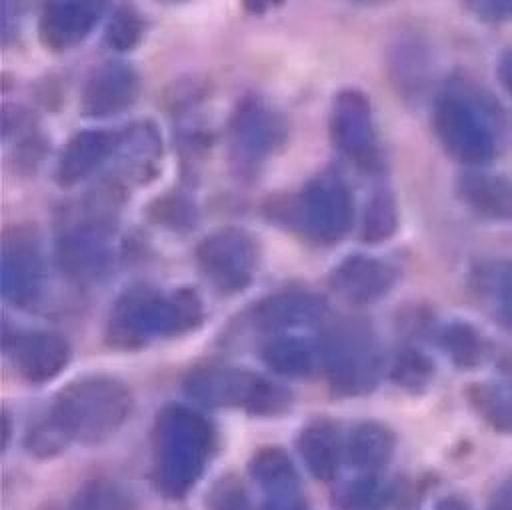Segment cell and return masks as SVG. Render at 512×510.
<instances>
[{"label":"cell","instance_id":"9","mask_svg":"<svg viewBox=\"0 0 512 510\" xmlns=\"http://www.w3.org/2000/svg\"><path fill=\"white\" fill-rule=\"evenodd\" d=\"M256 244L240 228H222L208 234L196 248L202 276L224 294L242 292L256 272Z\"/></svg>","mask_w":512,"mask_h":510},{"label":"cell","instance_id":"26","mask_svg":"<svg viewBox=\"0 0 512 510\" xmlns=\"http://www.w3.org/2000/svg\"><path fill=\"white\" fill-rule=\"evenodd\" d=\"M70 510H138L126 486L114 480H92L72 500Z\"/></svg>","mask_w":512,"mask_h":510},{"label":"cell","instance_id":"20","mask_svg":"<svg viewBox=\"0 0 512 510\" xmlns=\"http://www.w3.org/2000/svg\"><path fill=\"white\" fill-rule=\"evenodd\" d=\"M298 452L318 480H330L340 468L346 446H342L338 428L332 422L318 420L300 432Z\"/></svg>","mask_w":512,"mask_h":510},{"label":"cell","instance_id":"27","mask_svg":"<svg viewBox=\"0 0 512 510\" xmlns=\"http://www.w3.org/2000/svg\"><path fill=\"white\" fill-rule=\"evenodd\" d=\"M398 208L396 200L388 190H378L366 204L362 238L366 242H382L396 232Z\"/></svg>","mask_w":512,"mask_h":510},{"label":"cell","instance_id":"4","mask_svg":"<svg viewBox=\"0 0 512 510\" xmlns=\"http://www.w3.org/2000/svg\"><path fill=\"white\" fill-rule=\"evenodd\" d=\"M330 388L340 396L370 392L384 370V352L374 330L360 320L336 324L320 350Z\"/></svg>","mask_w":512,"mask_h":510},{"label":"cell","instance_id":"24","mask_svg":"<svg viewBox=\"0 0 512 510\" xmlns=\"http://www.w3.org/2000/svg\"><path fill=\"white\" fill-rule=\"evenodd\" d=\"M250 476L262 488L264 494L300 488L298 472L280 448H262L250 462Z\"/></svg>","mask_w":512,"mask_h":510},{"label":"cell","instance_id":"41","mask_svg":"<svg viewBox=\"0 0 512 510\" xmlns=\"http://www.w3.org/2000/svg\"><path fill=\"white\" fill-rule=\"evenodd\" d=\"M434 510H470V508H468V504H466L462 498L448 496V498L440 500Z\"/></svg>","mask_w":512,"mask_h":510},{"label":"cell","instance_id":"7","mask_svg":"<svg viewBox=\"0 0 512 510\" xmlns=\"http://www.w3.org/2000/svg\"><path fill=\"white\" fill-rule=\"evenodd\" d=\"M294 222L318 242H336L352 226L354 200L348 184L332 172L312 178L290 208Z\"/></svg>","mask_w":512,"mask_h":510},{"label":"cell","instance_id":"28","mask_svg":"<svg viewBox=\"0 0 512 510\" xmlns=\"http://www.w3.org/2000/svg\"><path fill=\"white\" fill-rule=\"evenodd\" d=\"M442 348L460 368H472L482 360V338L466 322H452L444 328Z\"/></svg>","mask_w":512,"mask_h":510},{"label":"cell","instance_id":"21","mask_svg":"<svg viewBox=\"0 0 512 510\" xmlns=\"http://www.w3.org/2000/svg\"><path fill=\"white\" fill-rule=\"evenodd\" d=\"M394 432L380 422L358 424L346 442V458L360 472H378L394 454Z\"/></svg>","mask_w":512,"mask_h":510},{"label":"cell","instance_id":"30","mask_svg":"<svg viewBox=\"0 0 512 510\" xmlns=\"http://www.w3.org/2000/svg\"><path fill=\"white\" fill-rule=\"evenodd\" d=\"M478 408L492 428L512 432V384L486 386L478 394Z\"/></svg>","mask_w":512,"mask_h":510},{"label":"cell","instance_id":"12","mask_svg":"<svg viewBox=\"0 0 512 510\" xmlns=\"http://www.w3.org/2000/svg\"><path fill=\"white\" fill-rule=\"evenodd\" d=\"M48 270L34 242L6 240L0 256V290L14 306H34L46 292Z\"/></svg>","mask_w":512,"mask_h":510},{"label":"cell","instance_id":"8","mask_svg":"<svg viewBox=\"0 0 512 510\" xmlns=\"http://www.w3.org/2000/svg\"><path fill=\"white\" fill-rule=\"evenodd\" d=\"M442 148L466 166H482L494 156V136L476 108L458 94H444L432 112Z\"/></svg>","mask_w":512,"mask_h":510},{"label":"cell","instance_id":"14","mask_svg":"<svg viewBox=\"0 0 512 510\" xmlns=\"http://www.w3.org/2000/svg\"><path fill=\"white\" fill-rule=\"evenodd\" d=\"M140 92V78L126 62H104L86 80L82 112L90 118H108L130 108Z\"/></svg>","mask_w":512,"mask_h":510},{"label":"cell","instance_id":"33","mask_svg":"<svg viewBox=\"0 0 512 510\" xmlns=\"http://www.w3.org/2000/svg\"><path fill=\"white\" fill-rule=\"evenodd\" d=\"M152 216L166 228L184 230L194 222V206L182 196H166L152 206Z\"/></svg>","mask_w":512,"mask_h":510},{"label":"cell","instance_id":"25","mask_svg":"<svg viewBox=\"0 0 512 510\" xmlns=\"http://www.w3.org/2000/svg\"><path fill=\"white\" fill-rule=\"evenodd\" d=\"M390 498V488L376 472L346 482L336 494L338 510H382Z\"/></svg>","mask_w":512,"mask_h":510},{"label":"cell","instance_id":"35","mask_svg":"<svg viewBox=\"0 0 512 510\" xmlns=\"http://www.w3.org/2000/svg\"><path fill=\"white\" fill-rule=\"evenodd\" d=\"M466 4L484 20H512V0H466Z\"/></svg>","mask_w":512,"mask_h":510},{"label":"cell","instance_id":"22","mask_svg":"<svg viewBox=\"0 0 512 510\" xmlns=\"http://www.w3.org/2000/svg\"><path fill=\"white\" fill-rule=\"evenodd\" d=\"M162 140L154 124L134 122L122 132H116L114 158L124 168L126 176H144L160 158Z\"/></svg>","mask_w":512,"mask_h":510},{"label":"cell","instance_id":"36","mask_svg":"<svg viewBox=\"0 0 512 510\" xmlns=\"http://www.w3.org/2000/svg\"><path fill=\"white\" fill-rule=\"evenodd\" d=\"M22 14H24V0H0V28H2L4 42H8L12 34H16Z\"/></svg>","mask_w":512,"mask_h":510},{"label":"cell","instance_id":"15","mask_svg":"<svg viewBox=\"0 0 512 510\" xmlns=\"http://www.w3.org/2000/svg\"><path fill=\"white\" fill-rule=\"evenodd\" d=\"M14 368L30 382H46L62 372L70 360L68 342L54 332L32 330L4 340Z\"/></svg>","mask_w":512,"mask_h":510},{"label":"cell","instance_id":"5","mask_svg":"<svg viewBox=\"0 0 512 510\" xmlns=\"http://www.w3.org/2000/svg\"><path fill=\"white\" fill-rule=\"evenodd\" d=\"M184 392L212 408L240 406L252 414H278L290 404V394L254 372L210 364L198 366L184 378Z\"/></svg>","mask_w":512,"mask_h":510},{"label":"cell","instance_id":"40","mask_svg":"<svg viewBox=\"0 0 512 510\" xmlns=\"http://www.w3.org/2000/svg\"><path fill=\"white\" fill-rule=\"evenodd\" d=\"M282 0H244V6L254 12V14H262L274 6H278Z\"/></svg>","mask_w":512,"mask_h":510},{"label":"cell","instance_id":"19","mask_svg":"<svg viewBox=\"0 0 512 510\" xmlns=\"http://www.w3.org/2000/svg\"><path fill=\"white\" fill-rule=\"evenodd\" d=\"M458 196L476 214L510 222L512 220V178L504 174L470 170L458 180Z\"/></svg>","mask_w":512,"mask_h":510},{"label":"cell","instance_id":"17","mask_svg":"<svg viewBox=\"0 0 512 510\" xmlns=\"http://www.w3.org/2000/svg\"><path fill=\"white\" fill-rule=\"evenodd\" d=\"M326 314L328 306L320 296L304 290H286L258 302L252 312V322L256 328L276 334L314 326L322 322Z\"/></svg>","mask_w":512,"mask_h":510},{"label":"cell","instance_id":"2","mask_svg":"<svg viewBox=\"0 0 512 510\" xmlns=\"http://www.w3.org/2000/svg\"><path fill=\"white\" fill-rule=\"evenodd\" d=\"M214 448V430L186 406H168L154 426V476L168 498H182L202 476Z\"/></svg>","mask_w":512,"mask_h":510},{"label":"cell","instance_id":"18","mask_svg":"<svg viewBox=\"0 0 512 510\" xmlns=\"http://www.w3.org/2000/svg\"><path fill=\"white\" fill-rule=\"evenodd\" d=\"M116 132L84 130L68 140L58 164L56 180L60 186H74L94 174L108 158H114Z\"/></svg>","mask_w":512,"mask_h":510},{"label":"cell","instance_id":"10","mask_svg":"<svg viewBox=\"0 0 512 510\" xmlns=\"http://www.w3.org/2000/svg\"><path fill=\"white\" fill-rule=\"evenodd\" d=\"M286 140L282 114L260 96H246L230 118L232 158L240 168H256Z\"/></svg>","mask_w":512,"mask_h":510},{"label":"cell","instance_id":"16","mask_svg":"<svg viewBox=\"0 0 512 510\" xmlns=\"http://www.w3.org/2000/svg\"><path fill=\"white\" fill-rule=\"evenodd\" d=\"M396 282V270L374 256L344 258L330 274L332 290L352 304H372L384 298Z\"/></svg>","mask_w":512,"mask_h":510},{"label":"cell","instance_id":"34","mask_svg":"<svg viewBox=\"0 0 512 510\" xmlns=\"http://www.w3.org/2000/svg\"><path fill=\"white\" fill-rule=\"evenodd\" d=\"M260 510H308V502L300 488H292L264 494Z\"/></svg>","mask_w":512,"mask_h":510},{"label":"cell","instance_id":"29","mask_svg":"<svg viewBox=\"0 0 512 510\" xmlns=\"http://www.w3.org/2000/svg\"><path fill=\"white\" fill-rule=\"evenodd\" d=\"M432 374V360L416 348H402L390 366V378L396 382V386L406 390L424 388L430 382Z\"/></svg>","mask_w":512,"mask_h":510},{"label":"cell","instance_id":"39","mask_svg":"<svg viewBox=\"0 0 512 510\" xmlns=\"http://www.w3.org/2000/svg\"><path fill=\"white\" fill-rule=\"evenodd\" d=\"M498 80L502 88L512 96V48L506 50L498 60Z\"/></svg>","mask_w":512,"mask_h":510},{"label":"cell","instance_id":"31","mask_svg":"<svg viewBox=\"0 0 512 510\" xmlns=\"http://www.w3.org/2000/svg\"><path fill=\"white\" fill-rule=\"evenodd\" d=\"M144 26L140 14L132 6H120L108 20L104 40L114 50H130L142 38Z\"/></svg>","mask_w":512,"mask_h":510},{"label":"cell","instance_id":"13","mask_svg":"<svg viewBox=\"0 0 512 510\" xmlns=\"http://www.w3.org/2000/svg\"><path fill=\"white\" fill-rule=\"evenodd\" d=\"M108 0H42L38 34L44 46L66 50L82 42L106 10Z\"/></svg>","mask_w":512,"mask_h":510},{"label":"cell","instance_id":"23","mask_svg":"<svg viewBox=\"0 0 512 510\" xmlns=\"http://www.w3.org/2000/svg\"><path fill=\"white\" fill-rule=\"evenodd\" d=\"M322 356L310 340L298 336H278L262 348V360L268 368L284 376H306L316 368Z\"/></svg>","mask_w":512,"mask_h":510},{"label":"cell","instance_id":"1","mask_svg":"<svg viewBox=\"0 0 512 510\" xmlns=\"http://www.w3.org/2000/svg\"><path fill=\"white\" fill-rule=\"evenodd\" d=\"M202 316V300L192 288L134 286L114 302L108 318V338L120 348H134L154 338L184 334L196 328Z\"/></svg>","mask_w":512,"mask_h":510},{"label":"cell","instance_id":"38","mask_svg":"<svg viewBox=\"0 0 512 510\" xmlns=\"http://www.w3.org/2000/svg\"><path fill=\"white\" fill-rule=\"evenodd\" d=\"M486 510H512V474L504 478L492 492Z\"/></svg>","mask_w":512,"mask_h":510},{"label":"cell","instance_id":"6","mask_svg":"<svg viewBox=\"0 0 512 510\" xmlns=\"http://www.w3.org/2000/svg\"><path fill=\"white\" fill-rule=\"evenodd\" d=\"M56 264L74 284L106 280L116 264L112 222L102 210L64 222L56 236Z\"/></svg>","mask_w":512,"mask_h":510},{"label":"cell","instance_id":"3","mask_svg":"<svg viewBox=\"0 0 512 510\" xmlns=\"http://www.w3.org/2000/svg\"><path fill=\"white\" fill-rule=\"evenodd\" d=\"M130 406V392L120 380L86 376L60 390L46 418L66 444H96L120 430Z\"/></svg>","mask_w":512,"mask_h":510},{"label":"cell","instance_id":"32","mask_svg":"<svg viewBox=\"0 0 512 510\" xmlns=\"http://www.w3.org/2000/svg\"><path fill=\"white\" fill-rule=\"evenodd\" d=\"M208 510H252V502L236 476H224L210 492Z\"/></svg>","mask_w":512,"mask_h":510},{"label":"cell","instance_id":"37","mask_svg":"<svg viewBox=\"0 0 512 510\" xmlns=\"http://www.w3.org/2000/svg\"><path fill=\"white\" fill-rule=\"evenodd\" d=\"M498 304L504 322L512 328V262H508L498 278Z\"/></svg>","mask_w":512,"mask_h":510},{"label":"cell","instance_id":"11","mask_svg":"<svg viewBox=\"0 0 512 510\" xmlns=\"http://www.w3.org/2000/svg\"><path fill=\"white\" fill-rule=\"evenodd\" d=\"M330 136L336 150L360 168L378 164L372 106L360 90H342L332 104Z\"/></svg>","mask_w":512,"mask_h":510}]
</instances>
